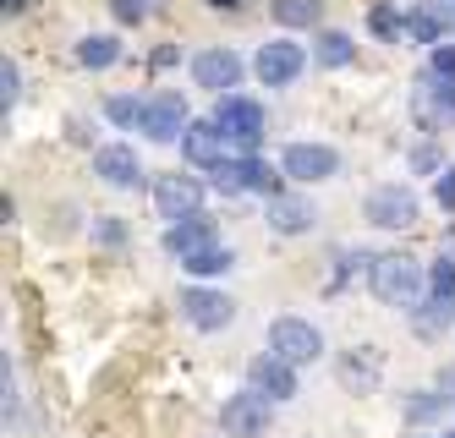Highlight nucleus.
Here are the masks:
<instances>
[{"label": "nucleus", "mask_w": 455, "mask_h": 438, "mask_svg": "<svg viewBox=\"0 0 455 438\" xmlns=\"http://www.w3.org/2000/svg\"><path fill=\"white\" fill-rule=\"evenodd\" d=\"M340 384L356 389V394L379 389V351H351V356L340 362Z\"/></svg>", "instance_id": "a211bd4d"}, {"label": "nucleus", "mask_w": 455, "mask_h": 438, "mask_svg": "<svg viewBox=\"0 0 455 438\" xmlns=\"http://www.w3.org/2000/svg\"><path fill=\"white\" fill-rule=\"evenodd\" d=\"M22 6H28V0H0V12H6V17H17Z\"/></svg>", "instance_id": "e433bc0d"}, {"label": "nucleus", "mask_w": 455, "mask_h": 438, "mask_svg": "<svg viewBox=\"0 0 455 438\" xmlns=\"http://www.w3.org/2000/svg\"><path fill=\"white\" fill-rule=\"evenodd\" d=\"M214 126L225 131V143H231V148H242V159H252L258 138H264V110H258L252 99H242V93H225L220 105H214Z\"/></svg>", "instance_id": "f03ea898"}, {"label": "nucleus", "mask_w": 455, "mask_h": 438, "mask_svg": "<svg viewBox=\"0 0 455 438\" xmlns=\"http://www.w3.org/2000/svg\"><path fill=\"white\" fill-rule=\"evenodd\" d=\"M368 219L379 230H406V225H417V197L406 187H373L368 192Z\"/></svg>", "instance_id": "9b49d317"}, {"label": "nucleus", "mask_w": 455, "mask_h": 438, "mask_svg": "<svg viewBox=\"0 0 455 438\" xmlns=\"http://www.w3.org/2000/svg\"><path fill=\"white\" fill-rule=\"evenodd\" d=\"M434 77H455V44H439L434 50Z\"/></svg>", "instance_id": "7c9ffc66"}, {"label": "nucleus", "mask_w": 455, "mask_h": 438, "mask_svg": "<svg viewBox=\"0 0 455 438\" xmlns=\"http://www.w3.org/2000/svg\"><path fill=\"white\" fill-rule=\"evenodd\" d=\"M444 411H450V400H444L439 389H417V394H406V422H411V427L434 422V417H444Z\"/></svg>", "instance_id": "412c9836"}, {"label": "nucleus", "mask_w": 455, "mask_h": 438, "mask_svg": "<svg viewBox=\"0 0 455 438\" xmlns=\"http://www.w3.org/2000/svg\"><path fill=\"white\" fill-rule=\"evenodd\" d=\"M247 389L264 394L269 406H280V400H297V367L280 362V356H258L247 367Z\"/></svg>", "instance_id": "1a4fd4ad"}, {"label": "nucleus", "mask_w": 455, "mask_h": 438, "mask_svg": "<svg viewBox=\"0 0 455 438\" xmlns=\"http://www.w3.org/2000/svg\"><path fill=\"white\" fill-rule=\"evenodd\" d=\"M242 164H247V192H264L269 203H275V197H285V192H280V176L269 171L264 159H242Z\"/></svg>", "instance_id": "b1692460"}, {"label": "nucleus", "mask_w": 455, "mask_h": 438, "mask_svg": "<svg viewBox=\"0 0 455 438\" xmlns=\"http://www.w3.org/2000/svg\"><path fill=\"white\" fill-rule=\"evenodd\" d=\"M269 356L302 367V362H318L323 356V334L307 323V318H275L269 323Z\"/></svg>", "instance_id": "20e7f679"}, {"label": "nucleus", "mask_w": 455, "mask_h": 438, "mask_svg": "<svg viewBox=\"0 0 455 438\" xmlns=\"http://www.w3.org/2000/svg\"><path fill=\"white\" fill-rule=\"evenodd\" d=\"M100 242H110V247L121 242V225H116V219H105V225H100Z\"/></svg>", "instance_id": "c9c22d12"}, {"label": "nucleus", "mask_w": 455, "mask_h": 438, "mask_svg": "<svg viewBox=\"0 0 455 438\" xmlns=\"http://www.w3.org/2000/svg\"><path fill=\"white\" fill-rule=\"evenodd\" d=\"M198 203H204V187H198V176H159V181H154V209L165 214L171 225H181V219H198Z\"/></svg>", "instance_id": "0eeeda50"}, {"label": "nucleus", "mask_w": 455, "mask_h": 438, "mask_svg": "<svg viewBox=\"0 0 455 438\" xmlns=\"http://www.w3.org/2000/svg\"><path fill=\"white\" fill-rule=\"evenodd\" d=\"M209 247H220V242H214V219H204V214H198V219H181V225L165 230V252L181 258V263H187L192 252H209Z\"/></svg>", "instance_id": "dca6fc26"}, {"label": "nucleus", "mask_w": 455, "mask_h": 438, "mask_svg": "<svg viewBox=\"0 0 455 438\" xmlns=\"http://www.w3.org/2000/svg\"><path fill=\"white\" fill-rule=\"evenodd\" d=\"M22 99V72H17V60H0V105H17Z\"/></svg>", "instance_id": "c85d7f7f"}, {"label": "nucleus", "mask_w": 455, "mask_h": 438, "mask_svg": "<svg viewBox=\"0 0 455 438\" xmlns=\"http://www.w3.org/2000/svg\"><path fill=\"white\" fill-rule=\"evenodd\" d=\"M406 33H411V39L417 44H439V33H444V22L428 12V6H422V12H406Z\"/></svg>", "instance_id": "393cba45"}, {"label": "nucleus", "mask_w": 455, "mask_h": 438, "mask_svg": "<svg viewBox=\"0 0 455 438\" xmlns=\"http://www.w3.org/2000/svg\"><path fill=\"white\" fill-rule=\"evenodd\" d=\"M313 203H302V197H275L269 203V225L280 230V235H302V230H313Z\"/></svg>", "instance_id": "f3484780"}, {"label": "nucleus", "mask_w": 455, "mask_h": 438, "mask_svg": "<svg viewBox=\"0 0 455 438\" xmlns=\"http://www.w3.org/2000/svg\"><path fill=\"white\" fill-rule=\"evenodd\" d=\"M434 99L439 110H455V77H434Z\"/></svg>", "instance_id": "473e14b6"}, {"label": "nucleus", "mask_w": 455, "mask_h": 438, "mask_svg": "<svg viewBox=\"0 0 455 438\" xmlns=\"http://www.w3.org/2000/svg\"><path fill=\"white\" fill-rule=\"evenodd\" d=\"M450 252H455V230H450Z\"/></svg>", "instance_id": "4c0bfd02"}, {"label": "nucleus", "mask_w": 455, "mask_h": 438, "mask_svg": "<svg viewBox=\"0 0 455 438\" xmlns=\"http://www.w3.org/2000/svg\"><path fill=\"white\" fill-rule=\"evenodd\" d=\"M368 28L379 33V39H401V33H406V17H395V12H389V6H373Z\"/></svg>", "instance_id": "cd10ccee"}, {"label": "nucleus", "mask_w": 455, "mask_h": 438, "mask_svg": "<svg viewBox=\"0 0 455 438\" xmlns=\"http://www.w3.org/2000/svg\"><path fill=\"white\" fill-rule=\"evenodd\" d=\"M269 417H275V406L264 394H252V389H242V394H231L220 406V427H225V438H258V433H269Z\"/></svg>", "instance_id": "39448f33"}, {"label": "nucleus", "mask_w": 455, "mask_h": 438, "mask_svg": "<svg viewBox=\"0 0 455 438\" xmlns=\"http://www.w3.org/2000/svg\"><path fill=\"white\" fill-rule=\"evenodd\" d=\"M93 176H105L110 187H138L143 181V164H138V148H126V143H110L93 154Z\"/></svg>", "instance_id": "2eb2a0df"}, {"label": "nucleus", "mask_w": 455, "mask_h": 438, "mask_svg": "<svg viewBox=\"0 0 455 438\" xmlns=\"http://www.w3.org/2000/svg\"><path fill=\"white\" fill-rule=\"evenodd\" d=\"M302 66H307L302 44H291V39H275V44H264V50H258V60H252V72L264 77L269 88H285L291 77H302Z\"/></svg>", "instance_id": "f8f14e48"}, {"label": "nucleus", "mask_w": 455, "mask_h": 438, "mask_svg": "<svg viewBox=\"0 0 455 438\" xmlns=\"http://www.w3.org/2000/svg\"><path fill=\"white\" fill-rule=\"evenodd\" d=\"M225 148H231V143H225V131H220L214 121H192L187 138H181V154H187L192 164H204V171H220V164H225Z\"/></svg>", "instance_id": "4468645a"}, {"label": "nucleus", "mask_w": 455, "mask_h": 438, "mask_svg": "<svg viewBox=\"0 0 455 438\" xmlns=\"http://www.w3.org/2000/svg\"><path fill=\"white\" fill-rule=\"evenodd\" d=\"M439 394L455 406V362H444V367H439Z\"/></svg>", "instance_id": "72a5a7b5"}, {"label": "nucleus", "mask_w": 455, "mask_h": 438, "mask_svg": "<svg viewBox=\"0 0 455 438\" xmlns=\"http://www.w3.org/2000/svg\"><path fill=\"white\" fill-rule=\"evenodd\" d=\"M187 126H192V115H187V105L176 93H154V99H143V126L138 131H148L154 143H176V138H187Z\"/></svg>", "instance_id": "6e6552de"}, {"label": "nucleus", "mask_w": 455, "mask_h": 438, "mask_svg": "<svg viewBox=\"0 0 455 438\" xmlns=\"http://www.w3.org/2000/svg\"><path fill=\"white\" fill-rule=\"evenodd\" d=\"M411 323H417V334H428V340H434L439 329L455 323V258L434 263V275H428V301L411 313Z\"/></svg>", "instance_id": "7ed1b4c3"}, {"label": "nucleus", "mask_w": 455, "mask_h": 438, "mask_svg": "<svg viewBox=\"0 0 455 438\" xmlns=\"http://www.w3.org/2000/svg\"><path fill=\"white\" fill-rule=\"evenodd\" d=\"M313 60H318V66H351V60H356L351 33H340V28H323L318 39H313Z\"/></svg>", "instance_id": "6ab92c4d"}, {"label": "nucleus", "mask_w": 455, "mask_h": 438, "mask_svg": "<svg viewBox=\"0 0 455 438\" xmlns=\"http://www.w3.org/2000/svg\"><path fill=\"white\" fill-rule=\"evenodd\" d=\"M192 77H198V88H209V93L225 99V88L242 83V55H231V50H204L198 60H192Z\"/></svg>", "instance_id": "ddd939ff"}, {"label": "nucleus", "mask_w": 455, "mask_h": 438, "mask_svg": "<svg viewBox=\"0 0 455 438\" xmlns=\"http://www.w3.org/2000/svg\"><path fill=\"white\" fill-rule=\"evenodd\" d=\"M181 318L192 323V329H204V334H214V329H225L236 318V301L225 296V291H209V285H192V291H181Z\"/></svg>", "instance_id": "423d86ee"}, {"label": "nucleus", "mask_w": 455, "mask_h": 438, "mask_svg": "<svg viewBox=\"0 0 455 438\" xmlns=\"http://www.w3.org/2000/svg\"><path fill=\"white\" fill-rule=\"evenodd\" d=\"M434 197H439V209H455V164L439 176V187H434Z\"/></svg>", "instance_id": "2f4dec72"}, {"label": "nucleus", "mask_w": 455, "mask_h": 438, "mask_svg": "<svg viewBox=\"0 0 455 438\" xmlns=\"http://www.w3.org/2000/svg\"><path fill=\"white\" fill-rule=\"evenodd\" d=\"M214 187H220L225 197H236V192H247V164H242V159H225L220 171H214Z\"/></svg>", "instance_id": "a878e982"}, {"label": "nucleus", "mask_w": 455, "mask_h": 438, "mask_svg": "<svg viewBox=\"0 0 455 438\" xmlns=\"http://www.w3.org/2000/svg\"><path fill=\"white\" fill-rule=\"evenodd\" d=\"M116 22H148L154 17V0H110Z\"/></svg>", "instance_id": "c756f323"}, {"label": "nucleus", "mask_w": 455, "mask_h": 438, "mask_svg": "<svg viewBox=\"0 0 455 438\" xmlns=\"http://www.w3.org/2000/svg\"><path fill=\"white\" fill-rule=\"evenodd\" d=\"M121 60V44L110 39V33H88V39L77 44V66H88V72H105V66Z\"/></svg>", "instance_id": "aec40b11"}, {"label": "nucleus", "mask_w": 455, "mask_h": 438, "mask_svg": "<svg viewBox=\"0 0 455 438\" xmlns=\"http://www.w3.org/2000/svg\"><path fill=\"white\" fill-rule=\"evenodd\" d=\"M280 171L297 176V181H330V176L340 171V154L323 148V143H291L285 159H280Z\"/></svg>", "instance_id": "9d476101"}, {"label": "nucleus", "mask_w": 455, "mask_h": 438, "mask_svg": "<svg viewBox=\"0 0 455 438\" xmlns=\"http://www.w3.org/2000/svg\"><path fill=\"white\" fill-rule=\"evenodd\" d=\"M368 285H373V296L384 301V307H406V313H417L422 307V263L417 258H406V252H379L373 263H368Z\"/></svg>", "instance_id": "f257e3e1"}, {"label": "nucleus", "mask_w": 455, "mask_h": 438, "mask_svg": "<svg viewBox=\"0 0 455 438\" xmlns=\"http://www.w3.org/2000/svg\"><path fill=\"white\" fill-rule=\"evenodd\" d=\"M428 12H434L444 28H455V0H428Z\"/></svg>", "instance_id": "f704fd0d"}, {"label": "nucleus", "mask_w": 455, "mask_h": 438, "mask_svg": "<svg viewBox=\"0 0 455 438\" xmlns=\"http://www.w3.org/2000/svg\"><path fill=\"white\" fill-rule=\"evenodd\" d=\"M187 275H198V280H209V275H225V268H231V252H225V247H209V252H192L187 263Z\"/></svg>", "instance_id": "5701e85b"}, {"label": "nucleus", "mask_w": 455, "mask_h": 438, "mask_svg": "<svg viewBox=\"0 0 455 438\" xmlns=\"http://www.w3.org/2000/svg\"><path fill=\"white\" fill-rule=\"evenodd\" d=\"M444 438H455V433H444Z\"/></svg>", "instance_id": "58836bf2"}, {"label": "nucleus", "mask_w": 455, "mask_h": 438, "mask_svg": "<svg viewBox=\"0 0 455 438\" xmlns=\"http://www.w3.org/2000/svg\"><path fill=\"white\" fill-rule=\"evenodd\" d=\"M105 115H110L116 126H143V99H110Z\"/></svg>", "instance_id": "bb28decb"}, {"label": "nucleus", "mask_w": 455, "mask_h": 438, "mask_svg": "<svg viewBox=\"0 0 455 438\" xmlns=\"http://www.w3.org/2000/svg\"><path fill=\"white\" fill-rule=\"evenodd\" d=\"M323 17V0H275V22L280 28H313Z\"/></svg>", "instance_id": "4be33fe9"}]
</instances>
